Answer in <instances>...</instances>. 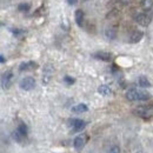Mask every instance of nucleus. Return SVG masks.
<instances>
[{
    "instance_id": "nucleus-10",
    "label": "nucleus",
    "mask_w": 153,
    "mask_h": 153,
    "mask_svg": "<svg viewBox=\"0 0 153 153\" xmlns=\"http://www.w3.org/2000/svg\"><path fill=\"white\" fill-rule=\"evenodd\" d=\"M143 38H144V32L140 31V30H134L133 32L130 34L128 41H130L131 44H138Z\"/></svg>"
},
{
    "instance_id": "nucleus-24",
    "label": "nucleus",
    "mask_w": 153,
    "mask_h": 153,
    "mask_svg": "<svg viewBox=\"0 0 153 153\" xmlns=\"http://www.w3.org/2000/svg\"><path fill=\"white\" fill-rule=\"evenodd\" d=\"M66 1H67V4H68V5H72V6L78 4V0H66Z\"/></svg>"
},
{
    "instance_id": "nucleus-14",
    "label": "nucleus",
    "mask_w": 153,
    "mask_h": 153,
    "mask_svg": "<svg viewBox=\"0 0 153 153\" xmlns=\"http://www.w3.org/2000/svg\"><path fill=\"white\" fill-rule=\"evenodd\" d=\"M87 111H88V107L86 104H78L72 107V112H74V113H84Z\"/></svg>"
},
{
    "instance_id": "nucleus-7",
    "label": "nucleus",
    "mask_w": 153,
    "mask_h": 153,
    "mask_svg": "<svg viewBox=\"0 0 153 153\" xmlns=\"http://www.w3.org/2000/svg\"><path fill=\"white\" fill-rule=\"evenodd\" d=\"M70 125H71L73 132H80L81 130H84L86 127V121L82 119H71Z\"/></svg>"
},
{
    "instance_id": "nucleus-8",
    "label": "nucleus",
    "mask_w": 153,
    "mask_h": 153,
    "mask_svg": "<svg viewBox=\"0 0 153 153\" xmlns=\"http://www.w3.org/2000/svg\"><path fill=\"white\" fill-rule=\"evenodd\" d=\"M92 57L94 58V59H98V60L105 61V62L112 61V54L110 52H106V51H98V52L92 54Z\"/></svg>"
},
{
    "instance_id": "nucleus-23",
    "label": "nucleus",
    "mask_w": 153,
    "mask_h": 153,
    "mask_svg": "<svg viewBox=\"0 0 153 153\" xmlns=\"http://www.w3.org/2000/svg\"><path fill=\"white\" fill-rule=\"evenodd\" d=\"M119 4H121L123 6H127L130 2H131V0H117Z\"/></svg>"
},
{
    "instance_id": "nucleus-13",
    "label": "nucleus",
    "mask_w": 153,
    "mask_h": 153,
    "mask_svg": "<svg viewBox=\"0 0 153 153\" xmlns=\"http://www.w3.org/2000/svg\"><path fill=\"white\" fill-rule=\"evenodd\" d=\"M74 20H76V24L81 27L84 25V12L81 10H76V13H74Z\"/></svg>"
},
{
    "instance_id": "nucleus-1",
    "label": "nucleus",
    "mask_w": 153,
    "mask_h": 153,
    "mask_svg": "<svg viewBox=\"0 0 153 153\" xmlns=\"http://www.w3.org/2000/svg\"><path fill=\"white\" fill-rule=\"evenodd\" d=\"M125 97L130 101H147L151 99V94L147 91L144 90H137V88H130L126 91Z\"/></svg>"
},
{
    "instance_id": "nucleus-9",
    "label": "nucleus",
    "mask_w": 153,
    "mask_h": 153,
    "mask_svg": "<svg viewBox=\"0 0 153 153\" xmlns=\"http://www.w3.org/2000/svg\"><path fill=\"white\" fill-rule=\"evenodd\" d=\"M39 65L36 61H26V62H21L19 65V71L20 72H24V71H33L36 68H38Z\"/></svg>"
},
{
    "instance_id": "nucleus-22",
    "label": "nucleus",
    "mask_w": 153,
    "mask_h": 153,
    "mask_svg": "<svg viewBox=\"0 0 153 153\" xmlns=\"http://www.w3.org/2000/svg\"><path fill=\"white\" fill-rule=\"evenodd\" d=\"M108 153H121V151H120V147H119V146L114 145V146H112V147L110 149V152Z\"/></svg>"
},
{
    "instance_id": "nucleus-25",
    "label": "nucleus",
    "mask_w": 153,
    "mask_h": 153,
    "mask_svg": "<svg viewBox=\"0 0 153 153\" xmlns=\"http://www.w3.org/2000/svg\"><path fill=\"white\" fill-rule=\"evenodd\" d=\"M5 61H6V59L4 57V54H1V56H0V62H1V64H5Z\"/></svg>"
},
{
    "instance_id": "nucleus-16",
    "label": "nucleus",
    "mask_w": 153,
    "mask_h": 153,
    "mask_svg": "<svg viewBox=\"0 0 153 153\" xmlns=\"http://www.w3.org/2000/svg\"><path fill=\"white\" fill-rule=\"evenodd\" d=\"M17 131H18V133L21 134L24 138L27 135L28 133V130H27V125L25 124V123H20L19 125H18V127H17Z\"/></svg>"
},
{
    "instance_id": "nucleus-15",
    "label": "nucleus",
    "mask_w": 153,
    "mask_h": 153,
    "mask_svg": "<svg viewBox=\"0 0 153 153\" xmlns=\"http://www.w3.org/2000/svg\"><path fill=\"white\" fill-rule=\"evenodd\" d=\"M138 85H139L140 87H143V88H149V87H151V82H150V80H149L146 76H139V78H138Z\"/></svg>"
},
{
    "instance_id": "nucleus-19",
    "label": "nucleus",
    "mask_w": 153,
    "mask_h": 153,
    "mask_svg": "<svg viewBox=\"0 0 153 153\" xmlns=\"http://www.w3.org/2000/svg\"><path fill=\"white\" fill-rule=\"evenodd\" d=\"M11 32H12V34H13L14 37H21V36H24V34L26 33V31H24V30H21V28H12Z\"/></svg>"
},
{
    "instance_id": "nucleus-5",
    "label": "nucleus",
    "mask_w": 153,
    "mask_h": 153,
    "mask_svg": "<svg viewBox=\"0 0 153 153\" xmlns=\"http://www.w3.org/2000/svg\"><path fill=\"white\" fill-rule=\"evenodd\" d=\"M13 79H14V76H13L12 71L4 72L2 76H1V87H2V90H8L13 84Z\"/></svg>"
},
{
    "instance_id": "nucleus-2",
    "label": "nucleus",
    "mask_w": 153,
    "mask_h": 153,
    "mask_svg": "<svg viewBox=\"0 0 153 153\" xmlns=\"http://www.w3.org/2000/svg\"><path fill=\"white\" fill-rule=\"evenodd\" d=\"M133 113L144 120H150L153 118V105H140L134 108Z\"/></svg>"
},
{
    "instance_id": "nucleus-12",
    "label": "nucleus",
    "mask_w": 153,
    "mask_h": 153,
    "mask_svg": "<svg viewBox=\"0 0 153 153\" xmlns=\"http://www.w3.org/2000/svg\"><path fill=\"white\" fill-rule=\"evenodd\" d=\"M117 34H118V32H117L115 27H107L105 30V37L108 40H114L117 38Z\"/></svg>"
},
{
    "instance_id": "nucleus-6",
    "label": "nucleus",
    "mask_w": 153,
    "mask_h": 153,
    "mask_svg": "<svg viewBox=\"0 0 153 153\" xmlns=\"http://www.w3.org/2000/svg\"><path fill=\"white\" fill-rule=\"evenodd\" d=\"M19 86L21 90L24 91H31L36 87V79L32 76H25L20 80Z\"/></svg>"
},
{
    "instance_id": "nucleus-17",
    "label": "nucleus",
    "mask_w": 153,
    "mask_h": 153,
    "mask_svg": "<svg viewBox=\"0 0 153 153\" xmlns=\"http://www.w3.org/2000/svg\"><path fill=\"white\" fill-rule=\"evenodd\" d=\"M141 7L145 11H151L153 7V0H143L141 1Z\"/></svg>"
},
{
    "instance_id": "nucleus-20",
    "label": "nucleus",
    "mask_w": 153,
    "mask_h": 153,
    "mask_svg": "<svg viewBox=\"0 0 153 153\" xmlns=\"http://www.w3.org/2000/svg\"><path fill=\"white\" fill-rule=\"evenodd\" d=\"M62 80H64V82H65L66 85H68V86H71V85H73V84L76 82V79H74L73 76H65Z\"/></svg>"
},
{
    "instance_id": "nucleus-21",
    "label": "nucleus",
    "mask_w": 153,
    "mask_h": 153,
    "mask_svg": "<svg viewBox=\"0 0 153 153\" xmlns=\"http://www.w3.org/2000/svg\"><path fill=\"white\" fill-rule=\"evenodd\" d=\"M13 138H14V140L16 141H18V143H21V139L24 138L21 134H19L18 133V131L16 130V132H13Z\"/></svg>"
},
{
    "instance_id": "nucleus-4",
    "label": "nucleus",
    "mask_w": 153,
    "mask_h": 153,
    "mask_svg": "<svg viewBox=\"0 0 153 153\" xmlns=\"http://www.w3.org/2000/svg\"><path fill=\"white\" fill-rule=\"evenodd\" d=\"M87 141H88V135L86 133H81L79 135H76L74 138V140H73V146H74L76 152H80L85 147Z\"/></svg>"
},
{
    "instance_id": "nucleus-3",
    "label": "nucleus",
    "mask_w": 153,
    "mask_h": 153,
    "mask_svg": "<svg viewBox=\"0 0 153 153\" xmlns=\"http://www.w3.org/2000/svg\"><path fill=\"white\" fill-rule=\"evenodd\" d=\"M133 19H134V21H135L138 25H140V26H144V27L149 26L153 19L152 10H151V11H145V12H141V13H137V14L134 16Z\"/></svg>"
},
{
    "instance_id": "nucleus-11",
    "label": "nucleus",
    "mask_w": 153,
    "mask_h": 153,
    "mask_svg": "<svg viewBox=\"0 0 153 153\" xmlns=\"http://www.w3.org/2000/svg\"><path fill=\"white\" fill-rule=\"evenodd\" d=\"M98 93L104 97H110L112 96V88L107 85H100L98 87Z\"/></svg>"
},
{
    "instance_id": "nucleus-18",
    "label": "nucleus",
    "mask_w": 153,
    "mask_h": 153,
    "mask_svg": "<svg viewBox=\"0 0 153 153\" xmlns=\"http://www.w3.org/2000/svg\"><path fill=\"white\" fill-rule=\"evenodd\" d=\"M30 10H31V4H28V2H21L18 5L19 12H28Z\"/></svg>"
}]
</instances>
